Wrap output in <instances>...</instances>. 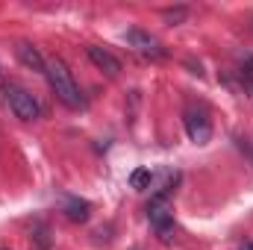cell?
<instances>
[{"mask_svg": "<svg viewBox=\"0 0 253 250\" xmlns=\"http://www.w3.org/2000/svg\"><path fill=\"white\" fill-rule=\"evenodd\" d=\"M44 77H47L53 94L62 100L65 106H71V109L83 106V94H80V88H77V83H74V77H71V71H68V65L62 59H47Z\"/></svg>", "mask_w": 253, "mask_h": 250, "instance_id": "cell-1", "label": "cell"}, {"mask_svg": "<svg viewBox=\"0 0 253 250\" xmlns=\"http://www.w3.org/2000/svg\"><path fill=\"white\" fill-rule=\"evenodd\" d=\"M6 100H9V109L15 112V118H21V121H39L42 106H39V100L27 88L6 85Z\"/></svg>", "mask_w": 253, "mask_h": 250, "instance_id": "cell-2", "label": "cell"}, {"mask_svg": "<svg viewBox=\"0 0 253 250\" xmlns=\"http://www.w3.org/2000/svg\"><path fill=\"white\" fill-rule=\"evenodd\" d=\"M147 218H150V224H153L159 242H162V245H171L174 236H177V224H174L171 206H168V203H150V206H147Z\"/></svg>", "mask_w": 253, "mask_h": 250, "instance_id": "cell-3", "label": "cell"}, {"mask_svg": "<svg viewBox=\"0 0 253 250\" xmlns=\"http://www.w3.org/2000/svg\"><path fill=\"white\" fill-rule=\"evenodd\" d=\"M183 126H186V135H189L194 144H206L212 138V121L203 109H186L183 112Z\"/></svg>", "mask_w": 253, "mask_h": 250, "instance_id": "cell-4", "label": "cell"}, {"mask_svg": "<svg viewBox=\"0 0 253 250\" xmlns=\"http://www.w3.org/2000/svg\"><path fill=\"white\" fill-rule=\"evenodd\" d=\"M126 42H129L138 53H144V56H153V59H162V56H165V47H162L150 33H144V30H138V27L126 33Z\"/></svg>", "mask_w": 253, "mask_h": 250, "instance_id": "cell-5", "label": "cell"}, {"mask_svg": "<svg viewBox=\"0 0 253 250\" xmlns=\"http://www.w3.org/2000/svg\"><path fill=\"white\" fill-rule=\"evenodd\" d=\"M85 53H88V59L94 62V68L103 71L106 77H118V74H121V59L112 56L109 50H103V47H97V44H88Z\"/></svg>", "mask_w": 253, "mask_h": 250, "instance_id": "cell-6", "label": "cell"}, {"mask_svg": "<svg viewBox=\"0 0 253 250\" xmlns=\"http://www.w3.org/2000/svg\"><path fill=\"white\" fill-rule=\"evenodd\" d=\"M15 53H18V59H21V65H27L30 71H39V74H44V68H47V59L30 44V42H21L18 47H15Z\"/></svg>", "mask_w": 253, "mask_h": 250, "instance_id": "cell-7", "label": "cell"}, {"mask_svg": "<svg viewBox=\"0 0 253 250\" xmlns=\"http://www.w3.org/2000/svg\"><path fill=\"white\" fill-rule=\"evenodd\" d=\"M88 212H91V203L88 200H68L65 203V215L71 218V221H77V224H85L88 221Z\"/></svg>", "mask_w": 253, "mask_h": 250, "instance_id": "cell-8", "label": "cell"}, {"mask_svg": "<svg viewBox=\"0 0 253 250\" xmlns=\"http://www.w3.org/2000/svg\"><path fill=\"white\" fill-rule=\"evenodd\" d=\"M129 186L138 188V191H141V188H150V171H147V168L132 171V174H129Z\"/></svg>", "mask_w": 253, "mask_h": 250, "instance_id": "cell-9", "label": "cell"}, {"mask_svg": "<svg viewBox=\"0 0 253 250\" xmlns=\"http://www.w3.org/2000/svg\"><path fill=\"white\" fill-rule=\"evenodd\" d=\"M162 18H165V24H171V27H174V24H183V21L189 18V9H183V6H180V9H165V12H162Z\"/></svg>", "mask_w": 253, "mask_h": 250, "instance_id": "cell-10", "label": "cell"}, {"mask_svg": "<svg viewBox=\"0 0 253 250\" xmlns=\"http://www.w3.org/2000/svg\"><path fill=\"white\" fill-rule=\"evenodd\" d=\"M242 77H245V83L253 88V56H245L242 59Z\"/></svg>", "mask_w": 253, "mask_h": 250, "instance_id": "cell-11", "label": "cell"}, {"mask_svg": "<svg viewBox=\"0 0 253 250\" xmlns=\"http://www.w3.org/2000/svg\"><path fill=\"white\" fill-rule=\"evenodd\" d=\"M0 80H3V74H0Z\"/></svg>", "mask_w": 253, "mask_h": 250, "instance_id": "cell-12", "label": "cell"}]
</instances>
